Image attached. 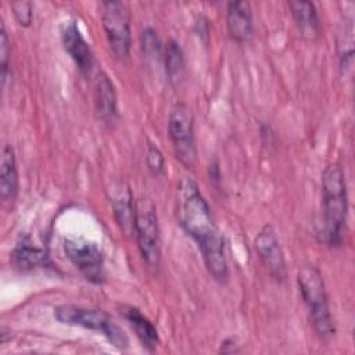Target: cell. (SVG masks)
<instances>
[{
	"mask_svg": "<svg viewBox=\"0 0 355 355\" xmlns=\"http://www.w3.org/2000/svg\"><path fill=\"white\" fill-rule=\"evenodd\" d=\"M53 315L60 323L101 333L118 349H126L129 345L128 336L123 330L101 309L65 304L55 306Z\"/></svg>",
	"mask_w": 355,
	"mask_h": 355,
	"instance_id": "cell-4",
	"label": "cell"
},
{
	"mask_svg": "<svg viewBox=\"0 0 355 355\" xmlns=\"http://www.w3.org/2000/svg\"><path fill=\"white\" fill-rule=\"evenodd\" d=\"M176 214L182 229L198 245L212 279L225 284L229 277V268L223 236L212 218L204 196L190 178L179 182Z\"/></svg>",
	"mask_w": 355,
	"mask_h": 355,
	"instance_id": "cell-1",
	"label": "cell"
},
{
	"mask_svg": "<svg viewBox=\"0 0 355 355\" xmlns=\"http://www.w3.org/2000/svg\"><path fill=\"white\" fill-rule=\"evenodd\" d=\"M164 67L168 80L176 86L182 82L186 71L184 54L176 40H169L164 49Z\"/></svg>",
	"mask_w": 355,
	"mask_h": 355,
	"instance_id": "cell-18",
	"label": "cell"
},
{
	"mask_svg": "<svg viewBox=\"0 0 355 355\" xmlns=\"http://www.w3.org/2000/svg\"><path fill=\"white\" fill-rule=\"evenodd\" d=\"M62 248L67 258L87 282L93 284L104 283V254L96 243L82 237H68L64 239Z\"/></svg>",
	"mask_w": 355,
	"mask_h": 355,
	"instance_id": "cell-8",
	"label": "cell"
},
{
	"mask_svg": "<svg viewBox=\"0 0 355 355\" xmlns=\"http://www.w3.org/2000/svg\"><path fill=\"white\" fill-rule=\"evenodd\" d=\"M101 24L108 44L116 58L125 60L130 54L132 35L128 7L122 1L107 0L100 3Z\"/></svg>",
	"mask_w": 355,
	"mask_h": 355,
	"instance_id": "cell-6",
	"label": "cell"
},
{
	"mask_svg": "<svg viewBox=\"0 0 355 355\" xmlns=\"http://www.w3.org/2000/svg\"><path fill=\"white\" fill-rule=\"evenodd\" d=\"M133 234L144 262L157 269L161 263L159 225L155 204L147 196H141L135 201Z\"/></svg>",
	"mask_w": 355,
	"mask_h": 355,
	"instance_id": "cell-5",
	"label": "cell"
},
{
	"mask_svg": "<svg viewBox=\"0 0 355 355\" xmlns=\"http://www.w3.org/2000/svg\"><path fill=\"white\" fill-rule=\"evenodd\" d=\"M116 92L105 72H100L94 80V108L103 122H112L118 112Z\"/></svg>",
	"mask_w": 355,
	"mask_h": 355,
	"instance_id": "cell-13",
	"label": "cell"
},
{
	"mask_svg": "<svg viewBox=\"0 0 355 355\" xmlns=\"http://www.w3.org/2000/svg\"><path fill=\"white\" fill-rule=\"evenodd\" d=\"M300 294L308 308L309 320L316 334L323 340H330L336 334L334 320L329 306L326 284L320 270L313 265H302L297 273Z\"/></svg>",
	"mask_w": 355,
	"mask_h": 355,
	"instance_id": "cell-3",
	"label": "cell"
},
{
	"mask_svg": "<svg viewBox=\"0 0 355 355\" xmlns=\"http://www.w3.org/2000/svg\"><path fill=\"white\" fill-rule=\"evenodd\" d=\"M61 42L64 50L75 62L80 73L86 75L93 67V51L83 37L79 25L75 19H68L61 25Z\"/></svg>",
	"mask_w": 355,
	"mask_h": 355,
	"instance_id": "cell-10",
	"label": "cell"
},
{
	"mask_svg": "<svg viewBox=\"0 0 355 355\" xmlns=\"http://www.w3.org/2000/svg\"><path fill=\"white\" fill-rule=\"evenodd\" d=\"M121 315L128 320L130 327L135 330L136 337L147 351H155L159 344V336L155 326L144 316L137 308L130 305L121 306Z\"/></svg>",
	"mask_w": 355,
	"mask_h": 355,
	"instance_id": "cell-15",
	"label": "cell"
},
{
	"mask_svg": "<svg viewBox=\"0 0 355 355\" xmlns=\"http://www.w3.org/2000/svg\"><path fill=\"white\" fill-rule=\"evenodd\" d=\"M288 7L301 35L309 40L316 39L320 33V24L315 4L312 1L295 0L288 1Z\"/></svg>",
	"mask_w": 355,
	"mask_h": 355,
	"instance_id": "cell-16",
	"label": "cell"
},
{
	"mask_svg": "<svg viewBox=\"0 0 355 355\" xmlns=\"http://www.w3.org/2000/svg\"><path fill=\"white\" fill-rule=\"evenodd\" d=\"M108 191L115 220L122 233L129 236L133 233L135 220V202L132 190L125 180H115L112 182Z\"/></svg>",
	"mask_w": 355,
	"mask_h": 355,
	"instance_id": "cell-11",
	"label": "cell"
},
{
	"mask_svg": "<svg viewBox=\"0 0 355 355\" xmlns=\"http://www.w3.org/2000/svg\"><path fill=\"white\" fill-rule=\"evenodd\" d=\"M140 44L143 55L151 61H159L164 57L162 53V43L159 40V36L153 28L143 29L140 35Z\"/></svg>",
	"mask_w": 355,
	"mask_h": 355,
	"instance_id": "cell-19",
	"label": "cell"
},
{
	"mask_svg": "<svg viewBox=\"0 0 355 355\" xmlns=\"http://www.w3.org/2000/svg\"><path fill=\"white\" fill-rule=\"evenodd\" d=\"M11 8H12V14L17 19V22L26 28L32 24L33 19V8L32 4L29 1L25 0H19V1H12L11 3Z\"/></svg>",
	"mask_w": 355,
	"mask_h": 355,
	"instance_id": "cell-22",
	"label": "cell"
},
{
	"mask_svg": "<svg viewBox=\"0 0 355 355\" xmlns=\"http://www.w3.org/2000/svg\"><path fill=\"white\" fill-rule=\"evenodd\" d=\"M18 193V171L14 148L4 144L0 158V197L3 201H11Z\"/></svg>",
	"mask_w": 355,
	"mask_h": 355,
	"instance_id": "cell-17",
	"label": "cell"
},
{
	"mask_svg": "<svg viewBox=\"0 0 355 355\" xmlns=\"http://www.w3.org/2000/svg\"><path fill=\"white\" fill-rule=\"evenodd\" d=\"M254 247L269 275L276 280H282L286 276V259L276 230L270 225H265L258 232L254 239Z\"/></svg>",
	"mask_w": 355,
	"mask_h": 355,
	"instance_id": "cell-9",
	"label": "cell"
},
{
	"mask_svg": "<svg viewBox=\"0 0 355 355\" xmlns=\"http://www.w3.org/2000/svg\"><path fill=\"white\" fill-rule=\"evenodd\" d=\"M168 133L176 158L186 168H191L196 161L194 116L187 104L176 103L171 108L168 118Z\"/></svg>",
	"mask_w": 355,
	"mask_h": 355,
	"instance_id": "cell-7",
	"label": "cell"
},
{
	"mask_svg": "<svg viewBox=\"0 0 355 355\" xmlns=\"http://www.w3.org/2000/svg\"><path fill=\"white\" fill-rule=\"evenodd\" d=\"M323 198V240L334 247L343 241V232L348 214V194L345 176L341 166L336 162L326 165L322 173Z\"/></svg>",
	"mask_w": 355,
	"mask_h": 355,
	"instance_id": "cell-2",
	"label": "cell"
},
{
	"mask_svg": "<svg viewBox=\"0 0 355 355\" xmlns=\"http://www.w3.org/2000/svg\"><path fill=\"white\" fill-rule=\"evenodd\" d=\"M219 352L222 354H234L239 352V345L236 344V341L233 338H226L220 343V348Z\"/></svg>",
	"mask_w": 355,
	"mask_h": 355,
	"instance_id": "cell-23",
	"label": "cell"
},
{
	"mask_svg": "<svg viewBox=\"0 0 355 355\" xmlns=\"http://www.w3.org/2000/svg\"><path fill=\"white\" fill-rule=\"evenodd\" d=\"M226 28L229 36L237 43H244L252 36V11L248 1L240 0L227 4Z\"/></svg>",
	"mask_w": 355,
	"mask_h": 355,
	"instance_id": "cell-12",
	"label": "cell"
},
{
	"mask_svg": "<svg viewBox=\"0 0 355 355\" xmlns=\"http://www.w3.org/2000/svg\"><path fill=\"white\" fill-rule=\"evenodd\" d=\"M146 162H147L148 171L154 176H162L165 173V158H164L161 150L153 143H148V146H147Z\"/></svg>",
	"mask_w": 355,
	"mask_h": 355,
	"instance_id": "cell-20",
	"label": "cell"
},
{
	"mask_svg": "<svg viewBox=\"0 0 355 355\" xmlns=\"http://www.w3.org/2000/svg\"><path fill=\"white\" fill-rule=\"evenodd\" d=\"M10 40L6 32V26L1 21L0 25V67H1V85H6L7 80V73H8V67H10Z\"/></svg>",
	"mask_w": 355,
	"mask_h": 355,
	"instance_id": "cell-21",
	"label": "cell"
},
{
	"mask_svg": "<svg viewBox=\"0 0 355 355\" xmlns=\"http://www.w3.org/2000/svg\"><path fill=\"white\" fill-rule=\"evenodd\" d=\"M11 262L19 272H29L49 266L50 258L44 248L33 245L28 237H24L15 244L11 252Z\"/></svg>",
	"mask_w": 355,
	"mask_h": 355,
	"instance_id": "cell-14",
	"label": "cell"
}]
</instances>
